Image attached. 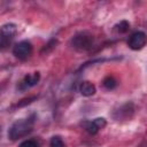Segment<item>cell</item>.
<instances>
[{"label": "cell", "mask_w": 147, "mask_h": 147, "mask_svg": "<svg viewBox=\"0 0 147 147\" xmlns=\"http://www.w3.org/2000/svg\"><path fill=\"white\" fill-rule=\"evenodd\" d=\"M34 115H31L28 118H23V119H18L16 121L9 129L8 131V137L11 140H17L24 136H26L28 133H30L33 129V124H34Z\"/></svg>", "instance_id": "1"}, {"label": "cell", "mask_w": 147, "mask_h": 147, "mask_svg": "<svg viewBox=\"0 0 147 147\" xmlns=\"http://www.w3.org/2000/svg\"><path fill=\"white\" fill-rule=\"evenodd\" d=\"M94 38L92 34L87 32H79L75 34L71 39V46L77 51H88L93 47Z\"/></svg>", "instance_id": "2"}, {"label": "cell", "mask_w": 147, "mask_h": 147, "mask_svg": "<svg viewBox=\"0 0 147 147\" xmlns=\"http://www.w3.org/2000/svg\"><path fill=\"white\" fill-rule=\"evenodd\" d=\"M32 52H33L32 44L28 40H22L15 44V46L13 47V54L15 55L16 59L21 61H26L28 59H30L32 55Z\"/></svg>", "instance_id": "3"}, {"label": "cell", "mask_w": 147, "mask_h": 147, "mask_svg": "<svg viewBox=\"0 0 147 147\" xmlns=\"http://www.w3.org/2000/svg\"><path fill=\"white\" fill-rule=\"evenodd\" d=\"M16 34V25L13 23H7L1 26L0 30V46L1 49H5L9 46L10 41L13 40L14 36Z\"/></svg>", "instance_id": "4"}, {"label": "cell", "mask_w": 147, "mask_h": 147, "mask_svg": "<svg viewBox=\"0 0 147 147\" xmlns=\"http://www.w3.org/2000/svg\"><path fill=\"white\" fill-rule=\"evenodd\" d=\"M147 42V36L142 31H136L133 32L127 40V45L133 51H139L141 49Z\"/></svg>", "instance_id": "5"}, {"label": "cell", "mask_w": 147, "mask_h": 147, "mask_svg": "<svg viewBox=\"0 0 147 147\" xmlns=\"http://www.w3.org/2000/svg\"><path fill=\"white\" fill-rule=\"evenodd\" d=\"M107 125V122L103 117H96L93 121H87L83 123L84 129L90 133V134H96L101 129H103Z\"/></svg>", "instance_id": "6"}, {"label": "cell", "mask_w": 147, "mask_h": 147, "mask_svg": "<svg viewBox=\"0 0 147 147\" xmlns=\"http://www.w3.org/2000/svg\"><path fill=\"white\" fill-rule=\"evenodd\" d=\"M133 111H134L133 105L132 103H125V105L121 106L118 110H116L117 115H114V117L117 121H119V119H130L133 115Z\"/></svg>", "instance_id": "7"}, {"label": "cell", "mask_w": 147, "mask_h": 147, "mask_svg": "<svg viewBox=\"0 0 147 147\" xmlns=\"http://www.w3.org/2000/svg\"><path fill=\"white\" fill-rule=\"evenodd\" d=\"M39 79H40V74L39 72H33L31 75H26L20 84V90L24 91V90H28V88L37 85Z\"/></svg>", "instance_id": "8"}, {"label": "cell", "mask_w": 147, "mask_h": 147, "mask_svg": "<svg viewBox=\"0 0 147 147\" xmlns=\"http://www.w3.org/2000/svg\"><path fill=\"white\" fill-rule=\"evenodd\" d=\"M95 91H96V88H95L94 84H92L88 80H85L79 85V92L84 96H91L95 93Z\"/></svg>", "instance_id": "9"}, {"label": "cell", "mask_w": 147, "mask_h": 147, "mask_svg": "<svg viewBox=\"0 0 147 147\" xmlns=\"http://www.w3.org/2000/svg\"><path fill=\"white\" fill-rule=\"evenodd\" d=\"M130 29V23L127 21H121L119 23H117L115 26H114V30L117 32V33H126Z\"/></svg>", "instance_id": "10"}, {"label": "cell", "mask_w": 147, "mask_h": 147, "mask_svg": "<svg viewBox=\"0 0 147 147\" xmlns=\"http://www.w3.org/2000/svg\"><path fill=\"white\" fill-rule=\"evenodd\" d=\"M102 84H103V86H105L107 90H114V88L117 86V80H116L115 77H113V76H107V77L103 79Z\"/></svg>", "instance_id": "11"}, {"label": "cell", "mask_w": 147, "mask_h": 147, "mask_svg": "<svg viewBox=\"0 0 147 147\" xmlns=\"http://www.w3.org/2000/svg\"><path fill=\"white\" fill-rule=\"evenodd\" d=\"M49 147H65V145H64L63 140H62L59 136H54V137L51 139Z\"/></svg>", "instance_id": "12"}, {"label": "cell", "mask_w": 147, "mask_h": 147, "mask_svg": "<svg viewBox=\"0 0 147 147\" xmlns=\"http://www.w3.org/2000/svg\"><path fill=\"white\" fill-rule=\"evenodd\" d=\"M18 147H39V144L33 139H28V140L22 141Z\"/></svg>", "instance_id": "13"}]
</instances>
